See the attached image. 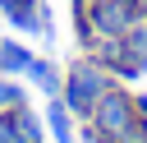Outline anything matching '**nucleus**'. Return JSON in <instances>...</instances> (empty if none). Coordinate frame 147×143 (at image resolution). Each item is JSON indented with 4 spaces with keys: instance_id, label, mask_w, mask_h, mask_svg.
Returning a JSON list of instances; mask_svg holds the SVG:
<instances>
[{
    "instance_id": "nucleus-6",
    "label": "nucleus",
    "mask_w": 147,
    "mask_h": 143,
    "mask_svg": "<svg viewBox=\"0 0 147 143\" xmlns=\"http://www.w3.org/2000/svg\"><path fill=\"white\" fill-rule=\"evenodd\" d=\"M28 78L37 83V92H41V97H60V92H64V74H60L51 60H41V55H32V65H28Z\"/></svg>"
},
{
    "instance_id": "nucleus-1",
    "label": "nucleus",
    "mask_w": 147,
    "mask_h": 143,
    "mask_svg": "<svg viewBox=\"0 0 147 143\" xmlns=\"http://www.w3.org/2000/svg\"><path fill=\"white\" fill-rule=\"evenodd\" d=\"M115 88V74L101 65V60H92V55H78L69 69H64V106L74 111V120H87L92 115V106L106 97Z\"/></svg>"
},
{
    "instance_id": "nucleus-2",
    "label": "nucleus",
    "mask_w": 147,
    "mask_h": 143,
    "mask_svg": "<svg viewBox=\"0 0 147 143\" xmlns=\"http://www.w3.org/2000/svg\"><path fill=\"white\" fill-rule=\"evenodd\" d=\"M133 120H138V92H133L129 83H115V88L92 106V115H87V125L101 129L106 138H119Z\"/></svg>"
},
{
    "instance_id": "nucleus-16",
    "label": "nucleus",
    "mask_w": 147,
    "mask_h": 143,
    "mask_svg": "<svg viewBox=\"0 0 147 143\" xmlns=\"http://www.w3.org/2000/svg\"><path fill=\"white\" fill-rule=\"evenodd\" d=\"M138 120L147 125V97H142V92H138Z\"/></svg>"
},
{
    "instance_id": "nucleus-4",
    "label": "nucleus",
    "mask_w": 147,
    "mask_h": 143,
    "mask_svg": "<svg viewBox=\"0 0 147 143\" xmlns=\"http://www.w3.org/2000/svg\"><path fill=\"white\" fill-rule=\"evenodd\" d=\"M0 14L18 32H37V37L51 42V18H46V5L41 0H0Z\"/></svg>"
},
{
    "instance_id": "nucleus-3",
    "label": "nucleus",
    "mask_w": 147,
    "mask_h": 143,
    "mask_svg": "<svg viewBox=\"0 0 147 143\" xmlns=\"http://www.w3.org/2000/svg\"><path fill=\"white\" fill-rule=\"evenodd\" d=\"M87 18H92L96 37H119L138 18V0H87Z\"/></svg>"
},
{
    "instance_id": "nucleus-13",
    "label": "nucleus",
    "mask_w": 147,
    "mask_h": 143,
    "mask_svg": "<svg viewBox=\"0 0 147 143\" xmlns=\"http://www.w3.org/2000/svg\"><path fill=\"white\" fill-rule=\"evenodd\" d=\"M115 143H147V125H142V120H133V125H129Z\"/></svg>"
},
{
    "instance_id": "nucleus-9",
    "label": "nucleus",
    "mask_w": 147,
    "mask_h": 143,
    "mask_svg": "<svg viewBox=\"0 0 147 143\" xmlns=\"http://www.w3.org/2000/svg\"><path fill=\"white\" fill-rule=\"evenodd\" d=\"M119 37H124V55H129L133 65H142V69H147V18L138 14V18L119 32Z\"/></svg>"
},
{
    "instance_id": "nucleus-8",
    "label": "nucleus",
    "mask_w": 147,
    "mask_h": 143,
    "mask_svg": "<svg viewBox=\"0 0 147 143\" xmlns=\"http://www.w3.org/2000/svg\"><path fill=\"white\" fill-rule=\"evenodd\" d=\"M37 51H28L18 37H0V74H28Z\"/></svg>"
},
{
    "instance_id": "nucleus-10",
    "label": "nucleus",
    "mask_w": 147,
    "mask_h": 143,
    "mask_svg": "<svg viewBox=\"0 0 147 143\" xmlns=\"http://www.w3.org/2000/svg\"><path fill=\"white\" fill-rule=\"evenodd\" d=\"M83 55H92V60H101L106 69H115L119 60H124V37H96Z\"/></svg>"
},
{
    "instance_id": "nucleus-17",
    "label": "nucleus",
    "mask_w": 147,
    "mask_h": 143,
    "mask_svg": "<svg viewBox=\"0 0 147 143\" xmlns=\"http://www.w3.org/2000/svg\"><path fill=\"white\" fill-rule=\"evenodd\" d=\"M138 14H142V18H147V0H138Z\"/></svg>"
},
{
    "instance_id": "nucleus-5",
    "label": "nucleus",
    "mask_w": 147,
    "mask_h": 143,
    "mask_svg": "<svg viewBox=\"0 0 147 143\" xmlns=\"http://www.w3.org/2000/svg\"><path fill=\"white\" fill-rule=\"evenodd\" d=\"M41 120H46V134H51L55 143H74V111L64 106V97H46Z\"/></svg>"
},
{
    "instance_id": "nucleus-12",
    "label": "nucleus",
    "mask_w": 147,
    "mask_h": 143,
    "mask_svg": "<svg viewBox=\"0 0 147 143\" xmlns=\"http://www.w3.org/2000/svg\"><path fill=\"white\" fill-rule=\"evenodd\" d=\"M28 101V88L18 83V74H0V111H14Z\"/></svg>"
},
{
    "instance_id": "nucleus-7",
    "label": "nucleus",
    "mask_w": 147,
    "mask_h": 143,
    "mask_svg": "<svg viewBox=\"0 0 147 143\" xmlns=\"http://www.w3.org/2000/svg\"><path fill=\"white\" fill-rule=\"evenodd\" d=\"M9 115H14V129H18V143H41V138H46V120H41V115L32 111V101L14 106Z\"/></svg>"
},
{
    "instance_id": "nucleus-11",
    "label": "nucleus",
    "mask_w": 147,
    "mask_h": 143,
    "mask_svg": "<svg viewBox=\"0 0 147 143\" xmlns=\"http://www.w3.org/2000/svg\"><path fill=\"white\" fill-rule=\"evenodd\" d=\"M69 18H74V42L87 51V46L96 42V28H92V18H87V0H69Z\"/></svg>"
},
{
    "instance_id": "nucleus-15",
    "label": "nucleus",
    "mask_w": 147,
    "mask_h": 143,
    "mask_svg": "<svg viewBox=\"0 0 147 143\" xmlns=\"http://www.w3.org/2000/svg\"><path fill=\"white\" fill-rule=\"evenodd\" d=\"M78 125H83V143H115V138H106L101 129H92L87 120H78Z\"/></svg>"
},
{
    "instance_id": "nucleus-14",
    "label": "nucleus",
    "mask_w": 147,
    "mask_h": 143,
    "mask_svg": "<svg viewBox=\"0 0 147 143\" xmlns=\"http://www.w3.org/2000/svg\"><path fill=\"white\" fill-rule=\"evenodd\" d=\"M0 143H18V129H14V115L0 111Z\"/></svg>"
}]
</instances>
